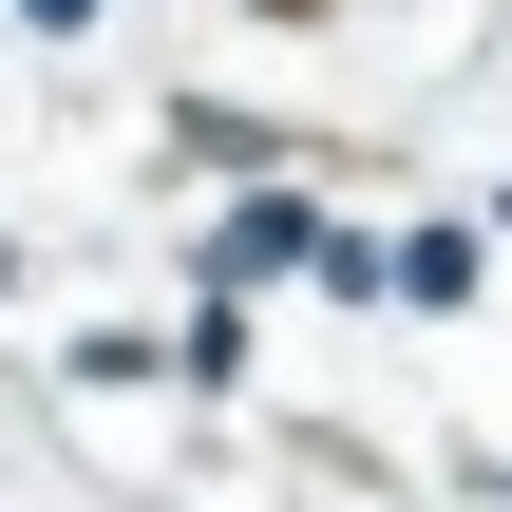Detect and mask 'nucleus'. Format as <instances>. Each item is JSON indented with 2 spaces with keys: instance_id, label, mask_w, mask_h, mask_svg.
<instances>
[{
  "instance_id": "obj_1",
  "label": "nucleus",
  "mask_w": 512,
  "mask_h": 512,
  "mask_svg": "<svg viewBox=\"0 0 512 512\" xmlns=\"http://www.w3.org/2000/svg\"><path fill=\"white\" fill-rule=\"evenodd\" d=\"M285 266H323V209H304V190H247V209L209 228V285L247 304V285H285Z\"/></svg>"
},
{
  "instance_id": "obj_2",
  "label": "nucleus",
  "mask_w": 512,
  "mask_h": 512,
  "mask_svg": "<svg viewBox=\"0 0 512 512\" xmlns=\"http://www.w3.org/2000/svg\"><path fill=\"white\" fill-rule=\"evenodd\" d=\"M380 285H399V304H475V228H399Z\"/></svg>"
},
{
  "instance_id": "obj_3",
  "label": "nucleus",
  "mask_w": 512,
  "mask_h": 512,
  "mask_svg": "<svg viewBox=\"0 0 512 512\" xmlns=\"http://www.w3.org/2000/svg\"><path fill=\"white\" fill-rule=\"evenodd\" d=\"M19 19H38V38H76V19H95V0H19Z\"/></svg>"
}]
</instances>
